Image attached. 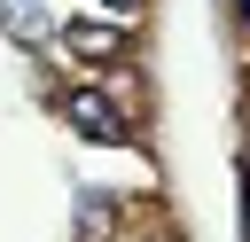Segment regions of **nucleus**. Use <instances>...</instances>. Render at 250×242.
<instances>
[{
  "label": "nucleus",
  "instance_id": "nucleus-1",
  "mask_svg": "<svg viewBox=\"0 0 250 242\" xmlns=\"http://www.w3.org/2000/svg\"><path fill=\"white\" fill-rule=\"evenodd\" d=\"M62 125H70V133H86V141H102V148H109V141H125V109H117L102 86H70V94H62Z\"/></svg>",
  "mask_w": 250,
  "mask_h": 242
},
{
  "label": "nucleus",
  "instance_id": "nucleus-2",
  "mask_svg": "<svg viewBox=\"0 0 250 242\" xmlns=\"http://www.w3.org/2000/svg\"><path fill=\"white\" fill-rule=\"evenodd\" d=\"M0 23H8V39H23V47H47V39H55L47 0H0Z\"/></svg>",
  "mask_w": 250,
  "mask_h": 242
},
{
  "label": "nucleus",
  "instance_id": "nucleus-3",
  "mask_svg": "<svg viewBox=\"0 0 250 242\" xmlns=\"http://www.w3.org/2000/svg\"><path fill=\"white\" fill-rule=\"evenodd\" d=\"M62 47H70V55H86V62H102V55H117V31H109V23H70V31H62Z\"/></svg>",
  "mask_w": 250,
  "mask_h": 242
},
{
  "label": "nucleus",
  "instance_id": "nucleus-4",
  "mask_svg": "<svg viewBox=\"0 0 250 242\" xmlns=\"http://www.w3.org/2000/svg\"><path fill=\"white\" fill-rule=\"evenodd\" d=\"M102 8H133V0H102Z\"/></svg>",
  "mask_w": 250,
  "mask_h": 242
},
{
  "label": "nucleus",
  "instance_id": "nucleus-5",
  "mask_svg": "<svg viewBox=\"0 0 250 242\" xmlns=\"http://www.w3.org/2000/svg\"><path fill=\"white\" fill-rule=\"evenodd\" d=\"M234 8H242V23H250V0H234Z\"/></svg>",
  "mask_w": 250,
  "mask_h": 242
}]
</instances>
